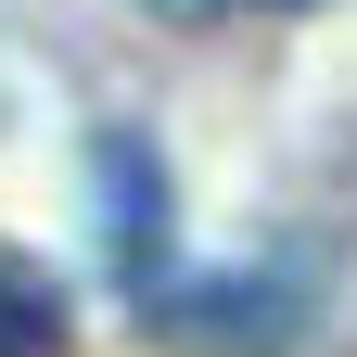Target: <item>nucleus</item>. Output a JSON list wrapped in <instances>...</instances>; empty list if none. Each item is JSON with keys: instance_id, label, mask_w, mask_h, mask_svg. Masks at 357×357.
I'll use <instances>...</instances> for the list:
<instances>
[{"instance_id": "obj_1", "label": "nucleus", "mask_w": 357, "mask_h": 357, "mask_svg": "<svg viewBox=\"0 0 357 357\" xmlns=\"http://www.w3.org/2000/svg\"><path fill=\"white\" fill-rule=\"evenodd\" d=\"M319 255H230V268H166L141 281V344L153 357H306L319 344Z\"/></svg>"}, {"instance_id": "obj_2", "label": "nucleus", "mask_w": 357, "mask_h": 357, "mask_svg": "<svg viewBox=\"0 0 357 357\" xmlns=\"http://www.w3.org/2000/svg\"><path fill=\"white\" fill-rule=\"evenodd\" d=\"M89 204H102V255H115V281L141 294L166 281V153L141 141V128H89Z\"/></svg>"}, {"instance_id": "obj_3", "label": "nucleus", "mask_w": 357, "mask_h": 357, "mask_svg": "<svg viewBox=\"0 0 357 357\" xmlns=\"http://www.w3.org/2000/svg\"><path fill=\"white\" fill-rule=\"evenodd\" d=\"M64 344H77L64 281H52L26 243H0V357H64Z\"/></svg>"}, {"instance_id": "obj_4", "label": "nucleus", "mask_w": 357, "mask_h": 357, "mask_svg": "<svg viewBox=\"0 0 357 357\" xmlns=\"http://www.w3.org/2000/svg\"><path fill=\"white\" fill-rule=\"evenodd\" d=\"M166 26H243V13H319V0H141Z\"/></svg>"}]
</instances>
